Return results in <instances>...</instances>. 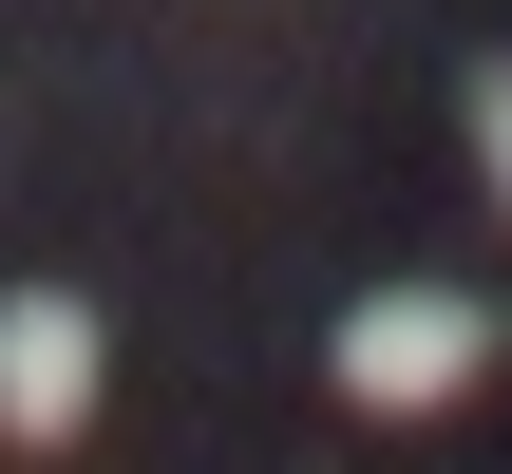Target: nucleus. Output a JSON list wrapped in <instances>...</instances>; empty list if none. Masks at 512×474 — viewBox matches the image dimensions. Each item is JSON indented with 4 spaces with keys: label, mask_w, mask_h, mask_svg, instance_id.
Wrapping results in <instances>:
<instances>
[{
    "label": "nucleus",
    "mask_w": 512,
    "mask_h": 474,
    "mask_svg": "<svg viewBox=\"0 0 512 474\" xmlns=\"http://www.w3.org/2000/svg\"><path fill=\"white\" fill-rule=\"evenodd\" d=\"M323 380H342L361 418H456V399L494 380V304H456V285H380V304H342Z\"/></svg>",
    "instance_id": "1"
},
{
    "label": "nucleus",
    "mask_w": 512,
    "mask_h": 474,
    "mask_svg": "<svg viewBox=\"0 0 512 474\" xmlns=\"http://www.w3.org/2000/svg\"><path fill=\"white\" fill-rule=\"evenodd\" d=\"M76 418H95V304L76 285H19L0 304V437L19 456H76Z\"/></svg>",
    "instance_id": "2"
},
{
    "label": "nucleus",
    "mask_w": 512,
    "mask_h": 474,
    "mask_svg": "<svg viewBox=\"0 0 512 474\" xmlns=\"http://www.w3.org/2000/svg\"><path fill=\"white\" fill-rule=\"evenodd\" d=\"M475 152H494V190H512V57L475 76Z\"/></svg>",
    "instance_id": "3"
},
{
    "label": "nucleus",
    "mask_w": 512,
    "mask_h": 474,
    "mask_svg": "<svg viewBox=\"0 0 512 474\" xmlns=\"http://www.w3.org/2000/svg\"><path fill=\"white\" fill-rule=\"evenodd\" d=\"M494 361H512V304H494Z\"/></svg>",
    "instance_id": "4"
}]
</instances>
